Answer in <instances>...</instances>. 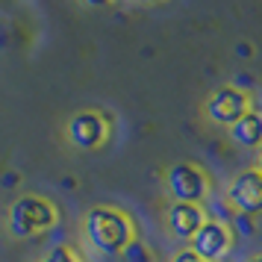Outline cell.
<instances>
[{
  "label": "cell",
  "mask_w": 262,
  "mask_h": 262,
  "mask_svg": "<svg viewBox=\"0 0 262 262\" xmlns=\"http://www.w3.org/2000/svg\"><path fill=\"white\" fill-rule=\"evenodd\" d=\"M83 236L89 245L106 256H118L136 242V221L121 206H92L83 218Z\"/></svg>",
  "instance_id": "1"
},
{
  "label": "cell",
  "mask_w": 262,
  "mask_h": 262,
  "mask_svg": "<svg viewBox=\"0 0 262 262\" xmlns=\"http://www.w3.org/2000/svg\"><path fill=\"white\" fill-rule=\"evenodd\" d=\"M56 224H59V209L41 194H21L6 215V230L12 238H38Z\"/></svg>",
  "instance_id": "2"
},
{
  "label": "cell",
  "mask_w": 262,
  "mask_h": 262,
  "mask_svg": "<svg viewBox=\"0 0 262 262\" xmlns=\"http://www.w3.org/2000/svg\"><path fill=\"white\" fill-rule=\"evenodd\" d=\"M165 186L177 203H203L209 198V177L194 162H174L165 171Z\"/></svg>",
  "instance_id": "3"
},
{
  "label": "cell",
  "mask_w": 262,
  "mask_h": 262,
  "mask_svg": "<svg viewBox=\"0 0 262 262\" xmlns=\"http://www.w3.org/2000/svg\"><path fill=\"white\" fill-rule=\"evenodd\" d=\"M109 130L112 127H109V118L103 112H97V109H80L65 124V139L77 150H97V147L106 144Z\"/></svg>",
  "instance_id": "4"
},
{
  "label": "cell",
  "mask_w": 262,
  "mask_h": 262,
  "mask_svg": "<svg viewBox=\"0 0 262 262\" xmlns=\"http://www.w3.org/2000/svg\"><path fill=\"white\" fill-rule=\"evenodd\" d=\"M253 103H250V95L245 89H236V85H221L215 89L212 95L206 97L203 103V112L212 124H221V127H233L245 112H250Z\"/></svg>",
  "instance_id": "5"
},
{
  "label": "cell",
  "mask_w": 262,
  "mask_h": 262,
  "mask_svg": "<svg viewBox=\"0 0 262 262\" xmlns=\"http://www.w3.org/2000/svg\"><path fill=\"white\" fill-rule=\"evenodd\" d=\"M233 230L227 227V221H218V218H206L203 227L189 238V248L201 256L203 262H224V256L233 248Z\"/></svg>",
  "instance_id": "6"
},
{
  "label": "cell",
  "mask_w": 262,
  "mask_h": 262,
  "mask_svg": "<svg viewBox=\"0 0 262 262\" xmlns=\"http://www.w3.org/2000/svg\"><path fill=\"white\" fill-rule=\"evenodd\" d=\"M227 201L236 212L245 215H262V174L256 168H245L227 186Z\"/></svg>",
  "instance_id": "7"
},
{
  "label": "cell",
  "mask_w": 262,
  "mask_h": 262,
  "mask_svg": "<svg viewBox=\"0 0 262 262\" xmlns=\"http://www.w3.org/2000/svg\"><path fill=\"white\" fill-rule=\"evenodd\" d=\"M165 221H168L171 236L189 242V238L203 227V221H206V209H203L201 203H177L174 201L171 206H168Z\"/></svg>",
  "instance_id": "8"
},
{
  "label": "cell",
  "mask_w": 262,
  "mask_h": 262,
  "mask_svg": "<svg viewBox=\"0 0 262 262\" xmlns=\"http://www.w3.org/2000/svg\"><path fill=\"white\" fill-rule=\"evenodd\" d=\"M230 139H233L238 147L259 150V147H262V112H259V109L245 112V115L230 127Z\"/></svg>",
  "instance_id": "9"
},
{
  "label": "cell",
  "mask_w": 262,
  "mask_h": 262,
  "mask_svg": "<svg viewBox=\"0 0 262 262\" xmlns=\"http://www.w3.org/2000/svg\"><path fill=\"white\" fill-rule=\"evenodd\" d=\"M41 262H83V256L71 248V245H56V248H50Z\"/></svg>",
  "instance_id": "10"
},
{
  "label": "cell",
  "mask_w": 262,
  "mask_h": 262,
  "mask_svg": "<svg viewBox=\"0 0 262 262\" xmlns=\"http://www.w3.org/2000/svg\"><path fill=\"white\" fill-rule=\"evenodd\" d=\"M121 256H124V262H154V253H150V248H147V245H142L139 238H136L130 248L121 253Z\"/></svg>",
  "instance_id": "11"
},
{
  "label": "cell",
  "mask_w": 262,
  "mask_h": 262,
  "mask_svg": "<svg viewBox=\"0 0 262 262\" xmlns=\"http://www.w3.org/2000/svg\"><path fill=\"white\" fill-rule=\"evenodd\" d=\"M227 227L233 230V236H236V233H238V236H245V238L253 236V218L245 215V212H236L233 218H230V224H227Z\"/></svg>",
  "instance_id": "12"
},
{
  "label": "cell",
  "mask_w": 262,
  "mask_h": 262,
  "mask_svg": "<svg viewBox=\"0 0 262 262\" xmlns=\"http://www.w3.org/2000/svg\"><path fill=\"white\" fill-rule=\"evenodd\" d=\"M171 262H203V259L191 248H183V250H177V253H174V259H171Z\"/></svg>",
  "instance_id": "13"
},
{
  "label": "cell",
  "mask_w": 262,
  "mask_h": 262,
  "mask_svg": "<svg viewBox=\"0 0 262 262\" xmlns=\"http://www.w3.org/2000/svg\"><path fill=\"white\" fill-rule=\"evenodd\" d=\"M250 53H253V48H250L248 41H238V45H236V56H242V59H248Z\"/></svg>",
  "instance_id": "14"
},
{
  "label": "cell",
  "mask_w": 262,
  "mask_h": 262,
  "mask_svg": "<svg viewBox=\"0 0 262 262\" xmlns=\"http://www.w3.org/2000/svg\"><path fill=\"white\" fill-rule=\"evenodd\" d=\"M85 6H95V9H103V6H109L112 0H83Z\"/></svg>",
  "instance_id": "15"
},
{
  "label": "cell",
  "mask_w": 262,
  "mask_h": 262,
  "mask_svg": "<svg viewBox=\"0 0 262 262\" xmlns=\"http://www.w3.org/2000/svg\"><path fill=\"white\" fill-rule=\"evenodd\" d=\"M133 3H142V6H156V3H165V0H133Z\"/></svg>",
  "instance_id": "16"
},
{
  "label": "cell",
  "mask_w": 262,
  "mask_h": 262,
  "mask_svg": "<svg viewBox=\"0 0 262 262\" xmlns=\"http://www.w3.org/2000/svg\"><path fill=\"white\" fill-rule=\"evenodd\" d=\"M15 180H18V177H15V174H6V177H3V186H12Z\"/></svg>",
  "instance_id": "17"
},
{
  "label": "cell",
  "mask_w": 262,
  "mask_h": 262,
  "mask_svg": "<svg viewBox=\"0 0 262 262\" xmlns=\"http://www.w3.org/2000/svg\"><path fill=\"white\" fill-rule=\"evenodd\" d=\"M256 171L262 174V147H259V156H256Z\"/></svg>",
  "instance_id": "18"
},
{
  "label": "cell",
  "mask_w": 262,
  "mask_h": 262,
  "mask_svg": "<svg viewBox=\"0 0 262 262\" xmlns=\"http://www.w3.org/2000/svg\"><path fill=\"white\" fill-rule=\"evenodd\" d=\"M245 262H262V256H250V259H245Z\"/></svg>",
  "instance_id": "19"
}]
</instances>
